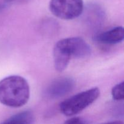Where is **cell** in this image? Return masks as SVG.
<instances>
[{"label": "cell", "mask_w": 124, "mask_h": 124, "mask_svg": "<svg viewBox=\"0 0 124 124\" xmlns=\"http://www.w3.org/2000/svg\"><path fill=\"white\" fill-rule=\"evenodd\" d=\"M30 94L29 83L22 76L12 75L0 81V102L6 106L21 107L29 101Z\"/></svg>", "instance_id": "6da1fadb"}, {"label": "cell", "mask_w": 124, "mask_h": 124, "mask_svg": "<svg viewBox=\"0 0 124 124\" xmlns=\"http://www.w3.org/2000/svg\"><path fill=\"white\" fill-rule=\"evenodd\" d=\"M100 94V90L98 87L80 92L61 103V112L66 116H75L92 105L99 98Z\"/></svg>", "instance_id": "7a4b0ae2"}, {"label": "cell", "mask_w": 124, "mask_h": 124, "mask_svg": "<svg viewBox=\"0 0 124 124\" xmlns=\"http://www.w3.org/2000/svg\"><path fill=\"white\" fill-rule=\"evenodd\" d=\"M83 0H50L49 8L56 17L71 20L79 16L84 10Z\"/></svg>", "instance_id": "3957f363"}, {"label": "cell", "mask_w": 124, "mask_h": 124, "mask_svg": "<svg viewBox=\"0 0 124 124\" xmlns=\"http://www.w3.org/2000/svg\"><path fill=\"white\" fill-rule=\"evenodd\" d=\"M71 58L82 59L91 54L92 50L88 44L79 37H71L61 39Z\"/></svg>", "instance_id": "277c9868"}, {"label": "cell", "mask_w": 124, "mask_h": 124, "mask_svg": "<svg viewBox=\"0 0 124 124\" xmlns=\"http://www.w3.org/2000/svg\"><path fill=\"white\" fill-rule=\"evenodd\" d=\"M75 85V81L70 77H61L52 81L47 87L46 93L49 98L56 99L70 93Z\"/></svg>", "instance_id": "5b68a950"}, {"label": "cell", "mask_w": 124, "mask_h": 124, "mask_svg": "<svg viewBox=\"0 0 124 124\" xmlns=\"http://www.w3.org/2000/svg\"><path fill=\"white\" fill-rule=\"evenodd\" d=\"M53 56L54 68L59 72H62L67 69L71 59V56L61 40H59L54 45Z\"/></svg>", "instance_id": "8992f818"}, {"label": "cell", "mask_w": 124, "mask_h": 124, "mask_svg": "<svg viewBox=\"0 0 124 124\" xmlns=\"http://www.w3.org/2000/svg\"><path fill=\"white\" fill-rule=\"evenodd\" d=\"M124 38V27L117 26L97 35L96 40L105 44H116L122 42Z\"/></svg>", "instance_id": "52a82bcc"}, {"label": "cell", "mask_w": 124, "mask_h": 124, "mask_svg": "<svg viewBox=\"0 0 124 124\" xmlns=\"http://www.w3.org/2000/svg\"><path fill=\"white\" fill-rule=\"evenodd\" d=\"M35 117L30 111H24L11 116L1 124H33Z\"/></svg>", "instance_id": "ba28073f"}, {"label": "cell", "mask_w": 124, "mask_h": 124, "mask_svg": "<svg viewBox=\"0 0 124 124\" xmlns=\"http://www.w3.org/2000/svg\"><path fill=\"white\" fill-rule=\"evenodd\" d=\"M111 96L114 100L122 101L124 99V81L117 84L111 90Z\"/></svg>", "instance_id": "9c48e42d"}, {"label": "cell", "mask_w": 124, "mask_h": 124, "mask_svg": "<svg viewBox=\"0 0 124 124\" xmlns=\"http://www.w3.org/2000/svg\"><path fill=\"white\" fill-rule=\"evenodd\" d=\"M64 124H88V123L82 117H73L67 120Z\"/></svg>", "instance_id": "30bf717a"}, {"label": "cell", "mask_w": 124, "mask_h": 124, "mask_svg": "<svg viewBox=\"0 0 124 124\" xmlns=\"http://www.w3.org/2000/svg\"><path fill=\"white\" fill-rule=\"evenodd\" d=\"M7 2H8V1L7 0H0V10L3 9L6 7Z\"/></svg>", "instance_id": "8fae6325"}, {"label": "cell", "mask_w": 124, "mask_h": 124, "mask_svg": "<svg viewBox=\"0 0 124 124\" xmlns=\"http://www.w3.org/2000/svg\"><path fill=\"white\" fill-rule=\"evenodd\" d=\"M100 124H124V122L121 121H111V122H105V123H102Z\"/></svg>", "instance_id": "7c38bea8"}, {"label": "cell", "mask_w": 124, "mask_h": 124, "mask_svg": "<svg viewBox=\"0 0 124 124\" xmlns=\"http://www.w3.org/2000/svg\"><path fill=\"white\" fill-rule=\"evenodd\" d=\"M7 1H8V2H11V1H16V0H7Z\"/></svg>", "instance_id": "4fadbf2b"}]
</instances>
